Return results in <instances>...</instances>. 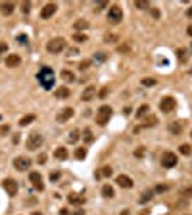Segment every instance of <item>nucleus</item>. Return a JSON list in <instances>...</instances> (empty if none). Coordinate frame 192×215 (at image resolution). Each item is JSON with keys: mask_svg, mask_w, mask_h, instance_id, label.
<instances>
[{"mask_svg": "<svg viewBox=\"0 0 192 215\" xmlns=\"http://www.w3.org/2000/svg\"><path fill=\"white\" fill-rule=\"evenodd\" d=\"M0 12H2L4 16H10V14L14 12V4L10 3V2H6V3L0 4Z\"/></svg>", "mask_w": 192, "mask_h": 215, "instance_id": "f3484780", "label": "nucleus"}, {"mask_svg": "<svg viewBox=\"0 0 192 215\" xmlns=\"http://www.w3.org/2000/svg\"><path fill=\"white\" fill-rule=\"evenodd\" d=\"M60 76H62V79L63 80H66V82H73L75 80V73L73 72H70V70H62L60 72Z\"/></svg>", "mask_w": 192, "mask_h": 215, "instance_id": "393cba45", "label": "nucleus"}, {"mask_svg": "<svg viewBox=\"0 0 192 215\" xmlns=\"http://www.w3.org/2000/svg\"><path fill=\"white\" fill-rule=\"evenodd\" d=\"M156 124H158V118L156 116H149L146 124L143 125V126H153V125H156Z\"/></svg>", "mask_w": 192, "mask_h": 215, "instance_id": "c9c22d12", "label": "nucleus"}, {"mask_svg": "<svg viewBox=\"0 0 192 215\" xmlns=\"http://www.w3.org/2000/svg\"><path fill=\"white\" fill-rule=\"evenodd\" d=\"M176 55H178V58L181 59V60H184V59H185V55H186V50L179 49V50H176Z\"/></svg>", "mask_w": 192, "mask_h": 215, "instance_id": "a18cd8bd", "label": "nucleus"}, {"mask_svg": "<svg viewBox=\"0 0 192 215\" xmlns=\"http://www.w3.org/2000/svg\"><path fill=\"white\" fill-rule=\"evenodd\" d=\"M140 83H142L143 86H146V88H149V86H153V85H156V80L153 78H145L140 80Z\"/></svg>", "mask_w": 192, "mask_h": 215, "instance_id": "72a5a7b5", "label": "nucleus"}, {"mask_svg": "<svg viewBox=\"0 0 192 215\" xmlns=\"http://www.w3.org/2000/svg\"><path fill=\"white\" fill-rule=\"evenodd\" d=\"M68 201H69V204H72V205H82V204H85L86 202V199L83 198V196H80V195L70 194V195L68 196Z\"/></svg>", "mask_w": 192, "mask_h": 215, "instance_id": "dca6fc26", "label": "nucleus"}, {"mask_svg": "<svg viewBox=\"0 0 192 215\" xmlns=\"http://www.w3.org/2000/svg\"><path fill=\"white\" fill-rule=\"evenodd\" d=\"M66 46V40L63 37H55V39H50L46 45V50L52 55H58L60 53Z\"/></svg>", "mask_w": 192, "mask_h": 215, "instance_id": "7ed1b4c3", "label": "nucleus"}, {"mask_svg": "<svg viewBox=\"0 0 192 215\" xmlns=\"http://www.w3.org/2000/svg\"><path fill=\"white\" fill-rule=\"evenodd\" d=\"M3 188L10 196H14L17 194V188L19 186H17V182L13 178H6L3 181Z\"/></svg>", "mask_w": 192, "mask_h": 215, "instance_id": "1a4fd4ad", "label": "nucleus"}, {"mask_svg": "<svg viewBox=\"0 0 192 215\" xmlns=\"http://www.w3.org/2000/svg\"><path fill=\"white\" fill-rule=\"evenodd\" d=\"M116 184L121 186V188H132V186H134V181L128 175H119L116 178Z\"/></svg>", "mask_w": 192, "mask_h": 215, "instance_id": "ddd939ff", "label": "nucleus"}, {"mask_svg": "<svg viewBox=\"0 0 192 215\" xmlns=\"http://www.w3.org/2000/svg\"><path fill=\"white\" fill-rule=\"evenodd\" d=\"M7 68H17V66L22 63V59H20L19 55H9L4 60Z\"/></svg>", "mask_w": 192, "mask_h": 215, "instance_id": "4468645a", "label": "nucleus"}, {"mask_svg": "<svg viewBox=\"0 0 192 215\" xmlns=\"http://www.w3.org/2000/svg\"><path fill=\"white\" fill-rule=\"evenodd\" d=\"M143 152H145V148H142V146H140L139 149H136L134 153H135V157H136V158H142Z\"/></svg>", "mask_w": 192, "mask_h": 215, "instance_id": "49530a36", "label": "nucleus"}, {"mask_svg": "<svg viewBox=\"0 0 192 215\" xmlns=\"http://www.w3.org/2000/svg\"><path fill=\"white\" fill-rule=\"evenodd\" d=\"M128 214H129V211H128V209H125V211H122L121 215H128Z\"/></svg>", "mask_w": 192, "mask_h": 215, "instance_id": "052dcab7", "label": "nucleus"}, {"mask_svg": "<svg viewBox=\"0 0 192 215\" xmlns=\"http://www.w3.org/2000/svg\"><path fill=\"white\" fill-rule=\"evenodd\" d=\"M161 111L165 112V113H169V112H172L173 109L176 108V101L172 98V96H165V98L161 101Z\"/></svg>", "mask_w": 192, "mask_h": 215, "instance_id": "0eeeda50", "label": "nucleus"}, {"mask_svg": "<svg viewBox=\"0 0 192 215\" xmlns=\"http://www.w3.org/2000/svg\"><path fill=\"white\" fill-rule=\"evenodd\" d=\"M186 32H188V35H189V36H192V25L188 27V30H186Z\"/></svg>", "mask_w": 192, "mask_h": 215, "instance_id": "bf43d9fd", "label": "nucleus"}, {"mask_svg": "<svg viewBox=\"0 0 192 215\" xmlns=\"http://www.w3.org/2000/svg\"><path fill=\"white\" fill-rule=\"evenodd\" d=\"M191 136H192V130H191Z\"/></svg>", "mask_w": 192, "mask_h": 215, "instance_id": "0e129e2a", "label": "nucleus"}, {"mask_svg": "<svg viewBox=\"0 0 192 215\" xmlns=\"http://www.w3.org/2000/svg\"><path fill=\"white\" fill-rule=\"evenodd\" d=\"M103 40H105V43H111V45H113V43L119 42V35H115V33H106V35L103 36Z\"/></svg>", "mask_w": 192, "mask_h": 215, "instance_id": "4be33fe9", "label": "nucleus"}, {"mask_svg": "<svg viewBox=\"0 0 192 215\" xmlns=\"http://www.w3.org/2000/svg\"><path fill=\"white\" fill-rule=\"evenodd\" d=\"M72 215H85V211H83V209H78V211H75Z\"/></svg>", "mask_w": 192, "mask_h": 215, "instance_id": "603ef678", "label": "nucleus"}, {"mask_svg": "<svg viewBox=\"0 0 192 215\" xmlns=\"http://www.w3.org/2000/svg\"><path fill=\"white\" fill-rule=\"evenodd\" d=\"M30 6H32V4H30V2H23V3H22V12H23V13H29V12H30Z\"/></svg>", "mask_w": 192, "mask_h": 215, "instance_id": "a19ab883", "label": "nucleus"}, {"mask_svg": "<svg viewBox=\"0 0 192 215\" xmlns=\"http://www.w3.org/2000/svg\"><path fill=\"white\" fill-rule=\"evenodd\" d=\"M191 46H192V43H191Z\"/></svg>", "mask_w": 192, "mask_h": 215, "instance_id": "69168bd1", "label": "nucleus"}, {"mask_svg": "<svg viewBox=\"0 0 192 215\" xmlns=\"http://www.w3.org/2000/svg\"><path fill=\"white\" fill-rule=\"evenodd\" d=\"M37 80H39L40 86L46 91H50L55 85V72L49 66H43L40 72L37 73Z\"/></svg>", "mask_w": 192, "mask_h": 215, "instance_id": "f257e3e1", "label": "nucleus"}, {"mask_svg": "<svg viewBox=\"0 0 192 215\" xmlns=\"http://www.w3.org/2000/svg\"><path fill=\"white\" fill-rule=\"evenodd\" d=\"M88 27H89V22L85 19H79L73 23V29L78 30V32H83V30H86Z\"/></svg>", "mask_w": 192, "mask_h": 215, "instance_id": "a211bd4d", "label": "nucleus"}, {"mask_svg": "<svg viewBox=\"0 0 192 215\" xmlns=\"http://www.w3.org/2000/svg\"><path fill=\"white\" fill-rule=\"evenodd\" d=\"M152 196H153V189H148V191H145L143 195L140 196V199H139V204H145V202L151 201Z\"/></svg>", "mask_w": 192, "mask_h": 215, "instance_id": "bb28decb", "label": "nucleus"}, {"mask_svg": "<svg viewBox=\"0 0 192 215\" xmlns=\"http://www.w3.org/2000/svg\"><path fill=\"white\" fill-rule=\"evenodd\" d=\"M102 174H103V176H106V178H109V176H112V174H113V171H112L111 166H105L103 169H102Z\"/></svg>", "mask_w": 192, "mask_h": 215, "instance_id": "58836bf2", "label": "nucleus"}, {"mask_svg": "<svg viewBox=\"0 0 192 215\" xmlns=\"http://www.w3.org/2000/svg\"><path fill=\"white\" fill-rule=\"evenodd\" d=\"M9 49V46L6 45V43H3V42H0V55H2V53H4L6 52V50Z\"/></svg>", "mask_w": 192, "mask_h": 215, "instance_id": "09e8293b", "label": "nucleus"}, {"mask_svg": "<svg viewBox=\"0 0 192 215\" xmlns=\"http://www.w3.org/2000/svg\"><path fill=\"white\" fill-rule=\"evenodd\" d=\"M78 53H79V49H78V47H72V49H69L68 56H73V55H78Z\"/></svg>", "mask_w": 192, "mask_h": 215, "instance_id": "8fccbe9b", "label": "nucleus"}, {"mask_svg": "<svg viewBox=\"0 0 192 215\" xmlns=\"http://www.w3.org/2000/svg\"><path fill=\"white\" fill-rule=\"evenodd\" d=\"M151 14H152L155 19H159V10H158L156 7H153V9L151 10Z\"/></svg>", "mask_w": 192, "mask_h": 215, "instance_id": "de8ad7c7", "label": "nucleus"}, {"mask_svg": "<svg viewBox=\"0 0 192 215\" xmlns=\"http://www.w3.org/2000/svg\"><path fill=\"white\" fill-rule=\"evenodd\" d=\"M35 119H36L35 115H26V116H23L22 119L19 121V125H20V126H27V125L32 124Z\"/></svg>", "mask_w": 192, "mask_h": 215, "instance_id": "a878e982", "label": "nucleus"}, {"mask_svg": "<svg viewBox=\"0 0 192 215\" xmlns=\"http://www.w3.org/2000/svg\"><path fill=\"white\" fill-rule=\"evenodd\" d=\"M14 166H16L17 171H27L32 166V159L26 157H19L14 159Z\"/></svg>", "mask_w": 192, "mask_h": 215, "instance_id": "9d476101", "label": "nucleus"}, {"mask_svg": "<svg viewBox=\"0 0 192 215\" xmlns=\"http://www.w3.org/2000/svg\"><path fill=\"white\" fill-rule=\"evenodd\" d=\"M59 214H60V215H69V212H68V209H66V208H62Z\"/></svg>", "mask_w": 192, "mask_h": 215, "instance_id": "5fc2aeb1", "label": "nucleus"}, {"mask_svg": "<svg viewBox=\"0 0 192 215\" xmlns=\"http://www.w3.org/2000/svg\"><path fill=\"white\" fill-rule=\"evenodd\" d=\"M73 40L79 42V43H85L86 40H88V36H86L85 33H75V35H73Z\"/></svg>", "mask_w": 192, "mask_h": 215, "instance_id": "2f4dec72", "label": "nucleus"}, {"mask_svg": "<svg viewBox=\"0 0 192 215\" xmlns=\"http://www.w3.org/2000/svg\"><path fill=\"white\" fill-rule=\"evenodd\" d=\"M91 60H82L80 63H79V70H85V69H88L89 66H91Z\"/></svg>", "mask_w": 192, "mask_h": 215, "instance_id": "4c0bfd02", "label": "nucleus"}, {"mask_svg": "<svg viewBox=\"0 0 192 215\" xmlns=\"http://www.w3.org/2000/svg\"><path fill=\"white\" fill-rule=\"evenodd\" d=\"M60 175H62V174H60V171H56V172H52L49 175V178H50V181H52V182H56V181H58L59 178H60Z\"/></svg>", "mask_w": 192, "mask_h": 215, "instance_id": "ea45409f", "label": "nucleus"}, {"mask_svg": "<svg viewBox=\"0 0 192 215\" xmlns=\"http://www.w3.org/2000/svg\"><path fill=\"white\" fill-rule=\"evenodd\" d=\"M148 111H149V106H148V105H142V106H139V109H138V112H136V118L138 119H140L142 116L146 115Z\"/></svg>", "mask_w": 192, "mask_h": 215, "instance_id": "7c9ffc66", "label": "nucleus"}, {"mask_svg": "<svg viewBox=\"0 0 192 215\" xmlns=\"http://www.w3.org/2000/svg\"><path fill=\"white\" fill-rule=\"evenodd\" d=\"M17 40H22V42H27V37H26V36H19V37H17Z\"/></svg>", "mask_w": 192, "mask_h": 215, "instance_id": "6e6d98bb", "label": "nucleus"}, {"mask_svg": "<svg viewBox=\"0 0 192 215\" xmlns=\"http://www.w3.org/2000/svg\"><path fill=\"white\" fill-rule=\"evenodd\" d=\"M43 143V136L40 134H37V132H32V134L29 135V138H27L26 141V148L29 151H36L39 146H42Z\"/></svg>", "mask_w": 192, "mask_h": 215, "instance_id": "20e7f679", "label": "nucleus"}, {"mask_svg": "<svg viewBox=\"0 0 192 215\" xmlns=\"http://www.w3.org/2000/svg\"><path fill=\"white\" fill-rule=\"evenodd\" d=\"M135 6L139 10H148L149 9V2H148V0H136V2H135Z\"/></svg>", "mask_w": 192, "mask_h": 215, "instance_id": "cd10ccee", "label": "nucleus"}, {"mask_svg": "<svg viewBox=\"0 0 192 215\" xmlns=\"http://www.w3.org/2000/svg\"><path fill=\"white\" fill-rule=\"evenodd\" d=\"M95 95H96V88H95V86H88V88L83 91V93H82V101L91 102Z\"/></svg>", "mask_w": 192, "mask_h": 215, "instance_id": "2eb2a0df", "label": "nucleus"}, {"mask_svg": "<svg viewBox=\"0 0 192 215\" xmlns=\"http://www.w3.org/2000/svg\"><path fill=\"white\" fill-rule=\"evenodd\" d=\"M107 19L111 20L112 23H119L122 19H123V12H122V9L119 6H112L111 9H109V12H107Z\"/></svg>", "mask_w": 192, "mask_h": 215, "instance_id": "39448f33", "label": "nucleus"}, {"mask_svg": "<svg viewBox=\"0 0 192 215\" xmlns=\"http://www.w3.org/2000/svg\"><path fill=\"white\" fill-rule=\"evenodd\" d=\"M79 134H80V132H79V129H72L70 132H69V136H68V142L69 143H76L78 142V139H79Z\"/></svg>", "mask_w": 192, "mask_h": 215, "instance_id": "5701e85b", "label": "nucleus"}, {"mask_svg": "<svg viewBox=\"0 0 192 215\" xmlns=\"http://www.w3.org/2000/svg\"><path fill=\"white\" fill-rule=\"evenodd\" d=\"M107 6V2H98L96 3V9H95V12H101L103 7H106Z\"/></svg>", "mask_w": 192, "mask_h": 215, "instance_id": "37998d69", "label": "nucleus"}, {"mask_svg": "<svg viewBox=\"0 0 192 215\" xmlns=\"http://www.w3.org/2000/svg\"><path fill=\"white\" fill-rule=\"evenodd\" d=\"M161 163H162V166H165V168H173V166L178 163V158H176V155L173 152L168 151V152H165L162 155Z\"/></svg>", "mask_w": 192, "mask_h": 215, "instance_id": "423d86ee", "label": "nucleus"}, {"mask_svg": "<svg viewBox=\"0 0 192 215\" xmlns=\"http://www.w3.org/2000/svg\"><path fill=\"white\" fill-rule=\"evenodd\" d=\"M20 141V134H16V136L13 138V143H19Z\"/></svg>", "mask_w": 192, "mask_h": 215, "instance_id": "864d4df0", "label": "nucleus"}, {"mask_svg": "<svg viewBox=\"0 0 192 215\" xmlns=\"http://www.w3.org/2000/svg\"><path fill=\"white\" fill-rule=\"evenodd\" d=\"M181 195L188 196V198H192V186H188V188L181 189Z\"/></svg>", "mask_w": 192, "mask_h": 215, "instance_id": "e433bc0d", "label": "nucleus"}, {"mask_svg": "<svg viewBox=\"0 0 192 215\" xmlns=\"http://www.w3.org/2000/svg\"><path fill=\"white\" fill-rule=\"evenodd\" d=\"M191 145H188V143H184V145H181L179 146V152L184 153V155H189L191 153Z\"/></svg>", "mask_w": 192, "mask_h": 215, "instance_id": "f704fd0d", "label": "nucleus"}, {"mask_svg": "<svg viewBox=\"0 0 192 215\" xmlns=\"http://www.w3.org/2000/svg\"><path fill=\"white\" fill-rule=\"evenodd\" d=\"M86 155H88V151L85 149V148L83 146H80V148H78V149L75 151V157L78 158V159H85L86 158Z\"/></svg>", "mask_w": 192, "mask_h": 215, "instance_id": "c756f323", "label": "nucleus"}, {"mask_svg": "<svg viewBox=\"0 0 192 215\" xmlns=\"http://www.w3.org/2000/svg\"><path fill=\"white\" fill-rule=\"evenodd\" d=\"M32 215H42V212H32Z\"/></svg>", "mask_w": 192, "mask_h": 215, "instance_id": "680f3d73", "label": "nucleus"}, {"mask_svg": "<svg viewBox=\"0 0 192 215\" xmlns=\"http://www.w3.org/2000/svg\"><path fill=\"white\" fill-rule=\"evenodd\" d=\"M112 113H113V111H112V108L109 105H102L98 109V113H96V124L99 126H105L109 122Z\"/></svg>", "mask_w": 192, "mask_h": 215, "instance_id": "f03ea898", "label": "nucleus"}, {"mask_svg": "<svg viewBox=\"0 0 192 215\" xmlns=\"http://www.w3.org/2000/svg\"><path fill=\"white\" fill-rule=\"evenodd\" d=\"M186 14H188L189 17H192V6H191V7H189V9H188V12H186Z\"/></svg>", "mask_w": 192, "mask_h": 215, "instance_id": "4d7b16f0", "label": "nucleus"}, {"mask_svg": "<svg viewBox=\"0 0 192 215\" xmlns=\"http://www.w3.org/2000/svg\"><path fill=\"white\" fill-rule=\"evenodd\" d=\"M56 10H58V6H56L55 3L45 4V7H43L42 12H40V17H42V19H50V17L56 13Z\"/></svg>", "mask_w": 192, "mask_h": 215, "instance_id": "f8f14e48", "label": "nucleus"}, {"mask_svg": "<svg viewBox=\"0 0 192 215\" xmlns=\"http://www.w3.org/2000/svg\"><path fill=\"white\" fill-rule=\"evenodd\" d=\"M168 189H169V186H168V185H165V184H159V185H156L155 188H153V192L163 194V192H166Z\"/></svg>", "mask_w": 192, "mask_h": 215, "instance_id": "473e14b6", "label": "nucleus"}, {"mask_svg": "<svg viewBox=\"0 0 192 215\" xmlns=\"http://www.w3.org/2000/svg\"><path fill=\"white\" fill-rule=\"evenodd\" d=\"M146 214H149V211H145V212H140V215H146Z\"/></svg>", "mask_w": 192, "mask_h": 215, "instance_id": "e2e57ef3", "label": "nucleus"}, {"mask_svg": "<svg viewBox=\"0 0 192 215\" xmlns=\"http://www.w3.org/2000/svg\"><path fill=\"white\" fill-rule=\"evenodd\" d=\"M55 96L58 99H66V98H69V96H70V91H69L66 86H60L59 89H56Z\"/></svg>", "mask_w": 192, "mask_h": 215, "instance_id": "6ab92c4d", "label": "nucleus"}, {"mask_svg": "<svg viewBox=\"0 0 192 215\" xmlns=\"http://www.w3.org/2000/svg\"><path fill=\"white\" fill-rule=\"evenodd\" d=\"M105 59H106V55L105 53H95V60H98V62H103Z\"/></svg>", "mask_w": 192, "mask_h": 215, "instance_id": "c03bdc74", "label": "nucleus"}, {"mask_svg": "<svg viewBox=\"0 0 192 215\" xmlns=\"http://www.w3.org/2000/svg\"><path fill=\"white\" fill-rule=\"evenodd\" d=\"M83 141H85V143H91L93 141V134L89 128H85V130H83Z\"/></svg>", "mask_w": 192, "mask_h": 215, "instance_id": "c85d7f7f", "label": "nucleus"}, {"mask_svg": "<svg viewBox=\"0 0 192 215\" xmlns=\"http://www.w3.org/2000/svg\"><path fill=\"white\" fill-rule=\"evenodd\" d=\"M7 130H9V126H6V128H0V132H7Z\"/></svg>", "mask_w": 192, "mask_h": 215, "instance_id": "13d9d810", "label": "nucleus"}, {"mask_svg": "<svg viewBox=\"0 0 192 215\" xmlns=\"http://www.w3.org/2000/svg\"><path fill=\"white\" fill-rule=\"evenodd\" d=\"M46 161H47V155H46L45 152H43V153H40V155H39V158H37V163H40V165H45V163H46Z\"/></svg>", "mask_w": 192, "mask_h": 215, "instance_id": "79ce46f5", "label": "nucleus"}, {"mask_svg": "<svg viewBox=\"0 0 192 215\" xmlns=\"http://www.w3.org/2000/svg\"><path fill=\"white\" fill-rule=\"evenodd\" d=\"M73 115H75L73 108H65V109H62V111L56 115V121H58L59 124H65V122L69 121Z\"/></svg>", "mask_w": 192, "mask_h": 215, "instance_id": "9b49d317", "label": "nucleus"}, {"mask_svg": "<svg viewBox=\"0 0 192 215\" xmlns=\"http://www.w3.org/2000/svg\"><path fill=\"white\" fill-rule=\"evenodd\" d=\"M182 125L179 124V122H172V124H169V130L172 132L173 135H179L181 132H182Z\"/></svg>", "mask_w": 192, "mask_h": 215, "instance_id": "b1692460", "label": "nucleus"}, {"mask_svg": "<svg viewBox=\"0 0 192 215\" xmlns=\"http://www.w3.org/2000/svg\"><path fill=\"white\" fill-rule=\"evenodd\" d=\"M29 181L33 184V186H35V188L37 189V191H40V192H42L43 189H45V184H43L42 175H40L39 172H36V171L30 172V175H29Z\"/></svg>", "mask_w": 192, "mask_h": 215, "instance_id": "6e6552de", "label": "nucleus"}, {"mask_svg": "<svg viewBox=\"0 0 192 215\" xmlns=\"http://www.w3.org/2000/svg\"><path fill=\"white\" fill-rule=\"evenodd\" d=\"M68 149L66 148H63V146H60V148H58V149L55 151V158L56 159H62V161H65V159H68Z\"/></svg>", "mask_w": 192, "mask_h": 215, "instance_id": "412c9836", "label": "nucleus"}, {"mask_svg": "<svg viewBox=\"0 0 192 215\" xmlns=\"http://www.w3.org/2000/svg\"><path fill=\"white\" fill-rule=\"evenodd\" d=\"M102 195H103L105 198H113V196H115V191H113V188H112V185L105 184V185L102 186Z\"/></svg>", "mask_w": 192, "mask_h": 215, "instance_id": "aec40b11", "label": "nucleus"}, {"mask_svg": "<svg viewBox=\"0 0 192 215\" xmlns=\"http://www.w3.org/2000/svg\"><path fill=\"white\" fill-rule=\"evenodd\" d=\"M106 93H107V88H103L101 92H99V96H101V98H105V96H106Z\"/></svg>", "mask_w": 192, "mask_h": 215, "instance_id": "3c124183", "label": "nucleus"}]
</instances>
